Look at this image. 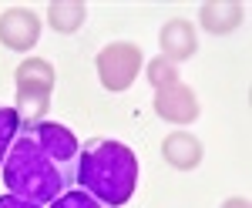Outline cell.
<instances>
[{
  "label": "cell",
  "instance_id": "cell-1",
  "mask_svg": "<svg viewBox=\"0 0 252 208\" xmlns=\"http://www.w3.org/2000/svg\"><path fill=\"white\" fill-rule=\"evenodd\" d=\"M0 168H3L7 195H17L24 202H34L44 208L58 202L64 191H71V185H78V168L54 158L31 128H20Z\"/></svg>",
  "mask_w": 252,
  "mask_h": 208
},
{
  "label": "cell",
  "instance_id": "cell-2",
  "mask_svg": "<svg viewBox=\"0 0 252 208\" xmlns=\"http://www.w3.org/2000/svg\"><path fill=\"white\" fill-rule=\"evenodd\" d=\"M78 185L104 208L131 202L138 185V158L128 145L94 138L78 151Z\"/></svg>",
  "mask_w": 252,
  "mask_h": 208
},
{
  "label": "cell",
  "instance_id": "cell-3",
  "mask_svg": "<svg viewBox=\"0 0 252 208\" xmlns=\"http://www.w3.org/2000/svg\"><path fill=\"white\" fill-rule=\"evenodd\" d=\"M17 134H20L17 108H3L0 104V165H3V158H7V151H10V145H14Z\"/></svg>",
  "mask_w": 252,
  "mask_h": 208
},
{
  "label": "cell",
  "instance_id": "cell-4",
  "mask_svg": "<svg viewBox=\"0 0 252 208\" xmlns=\"http://www.w3.org/2000/svg\"><path fill=\"white\" fill-rule=\"evenodd\" d=\"M47 208H104L101 202H94L88 191H78V188H71V191H64L58 202H51Z\"/></svg>",
  "mask_w": 252,
  "mask_h": 208
},
{
  "label": "cell",
  "instance_id": "cell-5",
  "mask_svg": "<svg viewBox=\"0 0 252 208\" xmlns=\"http://www.w3.org/2000/svg\"><path fill=\"white\" fill-rule=\"evenodd\" d=\"M0 208H44V205L24 202V198H17V195H0Z\"/></svg>",
  "mask_w": 252,
  "mask_h": 208
}]
</instances>
